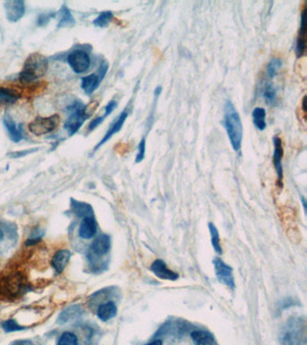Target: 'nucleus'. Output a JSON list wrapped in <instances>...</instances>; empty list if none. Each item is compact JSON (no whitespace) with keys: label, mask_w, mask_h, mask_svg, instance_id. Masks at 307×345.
I'll return each mask as SVG.
<instances>
[{"label":"nucleus","mask_w":307,"mask_h":345,"mask_svg":"<svg viewBox=\"0 0 307 345\" xmlns=\"http://www.w3.org/2000/svg\"><path fill=\"white\" fill-rule=\"evenodd\" d=\"M224 127L233 150L239 152L242 147L243 126L238 111L231 101L224 105Z\"/></svg>","instance_id":"nucleus-1"},{"label":"nucleus","mask_w":307,"mask_h":345,"mask_svg":"<svg viewBox=\"0 0 307 345\" xmlns=\"http://www.w3.org/2000/svg\"><path fill=\"white\" fill-rule=\"evenodd\" d=\"M48 60L40 53L31 54L26 59L22 71L19 74V81L29 85L44 76L48 69Z\"/></svg>","instance_id":"nucleus-2"},{"label":"nucleus","mask_w":307,"mask_h":345,"mask_svg":"<svg viewBox=\"0 0 307 345\" xmlns=\"http://www.w3.org/2000/svg\"><path fill=\"white\" fill-rule=\"evenodd\" d=\"M280 339L283 345H306L305 321L299 317L291 318L282 331Z\"/></svg>","instance_id":"nucleus-3"},{"label":"nucleus","mask_w":307,"mask_h":345,"mask_svg":"<svg viewBox=\"0 0 307 345\" xmlns=\"http://www.w3.org/2000/svg\"><path fill=\"white\" fill-rule=\"evenodd\" d=\"M87 109V106L80 100L75 101L67 108L69 111V117L64 124V129L67 130L69 137L78 132L85 121L91 116Z\"/></svg>","instance_id":"nucleus-4"},{"label":"nucleus","mask_w":307,"mask_h":345,"mask_svg":"<svg viewBox=\"0 0 307 345\" xmlns=\"http://www.w3.org/2000/svg\"><path fill=\"white\" fill-rule=\"evenodd\" d=\"M60 123L59 115L55 114L50 117L37 116L33 122H30L29 130L35 136H42L53 131Z\"/></svg>","instance_id":"nucleus-5"},{"label":"nucleus","mask_w":307,"mask_h":345,"mask_svg":"<svg viewBox=\"0 0 307 345\" xmlns=\"http://www.w3.org/2000/svg\"><path fill=\"white\" fill-rule=\"evenodd\" d=\"M109 70V63L104 61L100 68L98 70L97 74H91V75L84 76L81 79V88L84 90V92L87 94H92L96 90L98 89V86L102 82V80L106 75V72Z\"/></svg>","instance_id":"nucleus-6"},{"label":"nucleus","mask_w":307,"mask_h":345,"mask_svg":"<svg viewBox=\"0 0 307 345\" xmlns=\"http://www.w3.org/2000/svg\"><path fill=\"white\" fill-rule=\"evenodd\" d=\"M213 263V265H214L215 275H216L219 282L224 284L226 287L230 288L231 290H234V276H233L232 268H231V266L226 264L220 258H214Z\"/></svg>","instance_id":"nucleus-7"},{"label":"nucleus","mask_w":307,"mask_h":345,"mask_svg":"<svg viewBox=\"0 0 307 345\" xmlns=\"http://www.w3.org/2000/svg\"><path fill=\"white\" fill-rule=\"evenodd\" d=\"M68 63L77 74H82L91 67V57L83 50H74L68 57Z\"/></svg>","instance_id":"nucleus-8"},{"label":"nucleus","mask_w":307,"mask_h":345,"mask_svg":"<svg viewBox=\"0 0 307 345\" xmlns=\"http://www.w3.org/2000/svg\"><path fill=\"white\" fill-rule=\"evenodd\" d=\"M5 10L9 22L15 23L19 21L25 14L26 6L22 0H11L5 3Z\"/></svg>","instance_id":"nucleus-9"},{"label":"nucleus","mask_w":307,"mask_h":345,"mask_svg":"<svg viewBox=\"0 0 307 345\" xmlns=\"http://www.w3.org/2000/svg\"><path fill=\"white\" fill-rule=\"evenodd\" d=\"M151 271L155 276L161 279V280L174 281V280H177L178 279V274L169 269L166 262H164L161 259H157L154 262H152V264L151 265Z\"/></svg>","instance_id":"nucleus-10"},{"label":"nucleus","mask_w":307,"mask_h":345,"mask_svg":"<svg viewBox=\"0 0 307 345\" xmlns=\"http://www.w3.org/2000/svg\"><path fill=\"white\" fill-rule=\"evenodd\" d=\"M274 143V153H273V164H274L275 170L277 172L278 182L282 186L283 181V165H282V159L284 156V148L282 145V140L279 137L275 136L273 139Z\"/></svg>","instance_id":"nucleus-11"},{"label":"nucleus","mask_w":307,"mask_h":345,"mask_svg":"<svg viewBox=\"0 0 307 345\" xmlns=\"http://www.w3.org/2000/svg\"><path fill=\"white\" fill-rule=\"evenodd\" d=\"M128 111H123L121 112V114L115 120V122H113L112 125L109 127L107 132L105 133V136L103 137L101 141L96 146L95 149L97 150L98 148L103 146L105 142H107L111 138H112L115 134L119 132L120 130L123 128L124 122L127 121V117H128Z\"/></svg>","instance_id":"nucleus-12"},{"label":"nucleus","mask_w":307,"mask_h":345,"mask_svg":"<svg viewBox=\"0 0 307 345\" xmlns=\"http://www.w3.org/2000/svg\"><path fill=\"white\" fill-rule=\"evenodd\" d=\"M98 225L93 214L85 216L80 226L79 235L83 239H91L97 233Z\"/></svg>","instance_id":"nucleus-13"},{"label":"nucleus","mask_w":307,"mask_h":345,"mask_svg":"<svg viewBox=\"0 0 307 345\" xmlns=\"http://www.w3.org/2000/svg\"><path fill=\"white\" fill-rule=\"evenodd\" d=\"M307 12L306 9L302 12L300 22L299 34L296 43V54L297 57H302L305 51V34H306Z\"/></svg>","instance_id":"nucleus-14"},{"label":"nucleus","mask_w":307,"mask_h":345,"mask_svg":"<svg viewBox=\"0 0 307 345\" xmlns=\"http://www.w3.org/2000/svg\"><path fill=\"white\" fill-rule=\"evenodd\" d=\"M111 248L110 237L105 234L99 235L95 238L91 244V250L96 256H104L109 253Z\"/></svg>","instance_id":"nucleus-15"},{"label":"nucleus","mask_w":307,"mask_h":345,"mask_svg":"<svg viewBox=\"0 0 307 345\" xmlns=\"http://www.w3.org/2000/svg\"><path fill=\"white\" fill-rule=\"evenodd\" d=\"M71 254L68 250H60L56 252L51 259V266L55 269V273H62L66 268L67 264L69 263Z\"/></svg>","instance_id":"nucleus-16"},{"label":"nucleus","mask_w":307,"mask_h":345,"mask_svg":"<svg viewBox=\"0 0 307 345\" xmlns=\"http://www.w3.org/2000/svg\"><path fill=\"white\" fill-rule=\"evenodd\" d=\"M4 125L7 128L9 137L14 142H19L24 139L22 133V125L17 126L9 114L5 115Z\"/></svg>","instance_id":"nucleus-17"},{"label":"nucleus","mask_w":307,"mask_h":345,"mask_svg":"<svg viewBox=\"0 0 307 345\" xmlns=\"http://www.w3.org/2000/svg\"><path fill=\"white\" fill-rule=\"evenodd\" d=\"M117 314V306L116 303L113 301H107L101 304L98 306L97 315L98 318L103 322H107L110 319L114 318Z\"/></svg>","instance_id":"nucleus-18"},{"label":"nucleus","mask_w":307,"mask_h":345,"mask_svg":"<svg viewBox=\"0 0 307 345\" xmlns=\"http://www.w3.org/2000/svg\"><path fill=\"white\" fill-rule=\"evenodd\" d=\"M21 97V93L17 90L11 87L0 86V104L11 105L16 103Z\"/></svg>","instance_id":"nucleus-19"},{"label":"nucleus","mask_w":307,"mask_h":345,"mask_svg":"<svg viewBox=\"0 0 307 345\" xmlns=\"http://www.w3.org/2000/svg\"><path fill=\"white\" fill-rule=\"evenodd\" d=\"M190 336L195 345H213V335L206 331H193Z\"/></svg>","instance_id":"nucleus-20"},{"label":"nucleus","mask_w":307,"mask_h":345,"mask_svg":"<svg viewBox=\"0 0 307 345\" xmlns=\"http://www.w3.org/2000/svg\"><path fill=\"white\" fill-rule=\"evenodd\" d=\"M266 116H267V111L264 108H254L252 111L253 124L256 127V129L260 131H263L264 129L267 128Z\"/></svg>","instance_id":"nucleus-21"},{"label":"nucleus","mask_w":307,"mask_h":345,"mask_svg":"<svg viewBox=\"0 0 307 345\" xmlns=\"http://www.w3.org/2000/svg\"><path fill=\"white\" fill-rule=\"evenodd\" d=\"M59 24L57 25L58 28H64V27H70L75 24V19L73 14L69 12L68 7L63 6L59 11Z\"/></svg>","instance_id":"nucleus-22"},{"label":"nucleus","mask_w":307,"mask_h":345,"mask_svg":"<svg viewBox=\"0 0 307 345\" xmlns=\"http://www.w3.org/2000/svg\"><path fill=\"white\" fill-rule=\"evenodd\" d=\"M209 227L210 235H211V242H212V245L214 249V251L216 252L217 254L222 255L223 254V249L221 246L220 236H219V232L216 228V226L213 225V223H209L208 225Z\"/></svg>","instance_id":"nucleus-23"},{"label":"nucleus","mask_w":307,"mask_h":345,"mask_svg":"<svg viewBox=\"0 0 307 345\" xmlns=\"http://www.w3.org/2000/svg\"><path fill=\"white\" fill-rule=\"evenodd\" d=\"M113 17H114V14L111 11H105V12H102L101 14H99L98 17L95 19L93 24L97 27L104 28L111 23Z\"/></svg>","instance_id":"nucleus-24"},{"label":"nucleus","mask_w":307,"mask_h":345,"mask_svg":"<svg viewBox=\"0 0 307 345\" xmlns=\"http://www.w3.org/2000/svg\"><path fill=\"white\" fill-rule=\"evenodd\" d=\"M282 61L278 57H273L271 59L270 61L268 62L267 66V76L269 79H274L276 75H278L279 69L282 67Z\"/></svg>","instance_id":"nucleus-25"},{"label":"nucleus","mask_w":307,"mask_h":345,"mask_svg":"<svg viewBox=\"0 0 307 345\" xmlns=\"http://www.w3.org/2000/svg\"><path fill=\"white\" fill-rule=\"evenodd\" d=\"M263 97L267 102V104H274L277 102V90L275 86L271 84H267L264 87Z\"/></svg>","instance_id":"nucleus-26"},{"label":"nucleus","mask_w":307,"mask_h":345,"mask_svg":"<svg viewBox=\"0 0 307 345\" xmlns=\"http://www.w3.org/2000/svg\"><path fill=\"white\" fill-rule=\"evenodd\" d=\"M57 345H79V340L76 334L71 332H65L59 338Z\"/></svg>","instance_id":"nucleus-27"},{"label":"nucleus","mask_w":307,"mask_h":345,"mask_svg":"<svg viewBox=\"0 0 307 345\" xmlns=\"http://www.w3.org/2000/svg\"><path fill=\"white\" fill-rule=\"evenodd\" d=\"M6 288L9 291V293L15 294L21 289V280L19 279L17 277H13L11 279H9V280H8V283H7Z\"/></svg>","instance_id":"nucleus-28"},{"label":"nucleus","mask_w":307,"mask_h":345,"mask_svg":"<svg viewBox=\"0 0 307 345\" xmlns=\"http://www.w3.org/2000/svg\"><path fill=\"white\" fill-rule=\"evenodd\" d=\"M2 327L6 332H15V331H21L25 329V327L20 325L15 320H8L2 323Z\"/></svg>","instance_id":"nucleus-29"},{"label":"nucleus","mask_w":307,"mask_h":345,"mask_svg":"<svg viewBox=\"0 0 307 345\" xmlns=\"http://www.w3.org/2000/svg\"><path fill=\"white\" fill-rule=\"evenodd\" d=\"M145 151H146V139L143 138L142 140L140 141L139 146H138V153L135 158V162L136 163H141L145 158Z\"/></svg>","instance_id":"nucleus-30"},{"label":"nucleus","mask_w":307,"mask_h":345,"mask_svg":"<svg viewBox=\"0 0 307 345\" xmlns=\"http://www.w3.org/2000/svg\"><path fill=\"white\" fill-rule=\"evenodd\" d=\"M116 106H117L116 101H110L109 104H107V105L105 107V113L103 114V116H104L105 118H106L110 113H112V111L116 109Z\"/></svg>","instance_id":"nucleus-31"},{"label":"nucleus","mask_w":307,"mask_h":345,"mask_svg":"<svg viewBox=\"0 0 307 345\" xmlns=\"http://www.w3.org/2000/svg\"><path fill=\"white\" fill-rule=\"evenodd\" d=\"M105 117L104 116H98L97 118L94 119L93 121H91V123H89V126H88V129L89 130H93V129H96L97 127L100 125L102 122H104L105 120Z\"/></svg>","instance_id":"nucleus-32"},{"label":"nucleus","mask_w":307,"mask_h":345,"mask_svg":"<svg viewBox=\"0 0 307 345\" xmlns=\"http://www.w3.org/2000/svg\"><path fill=\"white\" fill-rule=\"evenodd\" d=\"M51 18V15H48L47 14H41L39 18H38V25H44L45 24H47L48 21L50 20Z\"/></svg>","instance_id":"nucleus-33"},{"label":"nucleus","mask_w":307,"mask_h":345,"mask_svg":"<svg viewBox=\"0 0 307 345\" xmlns=\"http://www.w3.org/2000/svg\"><path fill=\"white\" fill-rule=\"evenodd\" d=\"M145 345H163L162 341L160 340H156V341H152V342H150V343H147Z\"/></svg>","instance_id":"nucleus-34"},{"label":"nucleus","mask_w":307,"mask_h":345,"mask_svg":"<svg viewBox=\"0 0 307 345\" xmlns=\"http://www.w3.org/2000/svg\"><path fill=\"white\" fill-rule=\"evenodd\" d=\"M161 91H162L161 86H158L155 89V95H159L161 93Z\"/></svg>","instance_id":"nucleus-35"},{"label":"nucleus","mask_w":307,"mask_h":345,"mask_svg":"<svg viewBox=\"0 0 307 345\" xmlns=\"http://www.w3.org/2000/svg\"><path fill=\"white\" fill-rule=\"evenodd\" d=\"M3 238H4V232L0 228V241L3 240Z\"/></svg>","instance_id":"nucleus-36"}]
</instances>
